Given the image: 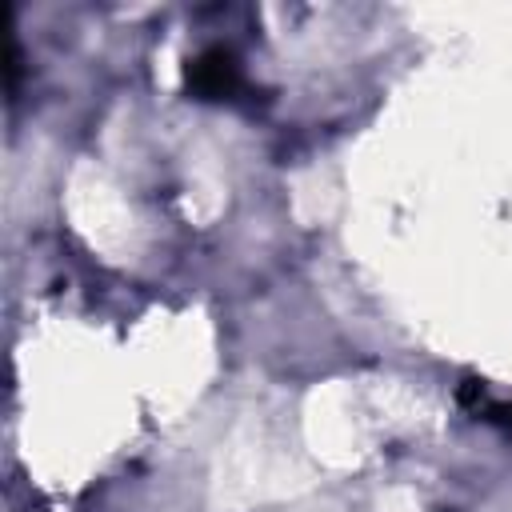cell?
Masks as SVG:
<instances>
[{
    "label": "cell",
    "mask_w": 512,
    "mask_h": 512,
    "mask_svg": "<svg viewBox=\"0 0 512 512\" xmlns=\"http://www.w3.org/2000/svg\"><path fill=\"white\" fill-rule=\"evenodd\" d=\"M184 84L196 100H236V92L244 88V76L228 48H204L188 60Z\"/></svg>",
    "instance_id": "obj_1"
}]
</instances>
